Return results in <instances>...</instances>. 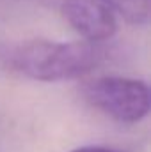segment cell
Instances as JSON below:
<instances>
[{
	"label": "cell",
	"mask_w": 151,
	"mask_h": 152,
	"mask_svg": "<svg viewBox=\"0 0 151 152\" xmlns=\"http://www.w3.org/2000/svg\"><path fill=\"white\" fill-rule=\"evenodd\" d=\"M61 14L84 41H109L117 30V18L103 0H62Z\"/></svg>",
	"instance_id": "3957f363"
},
{
	"label": "cell",
	"mask_w": 151,
	"mask_h": 152,
	"mask_svg": "<svg viewBox=\"0 0 151 152\" xmlns=\"http://www.w3.org/2000/svg\"><path fill=\"white\" fill-rule=\"evenodd\" d=\"M115 16L132 25H146L150 20V0H103Z\"/></svg>",
	"instance_id": "277c9868"
},
{
	"label": "cell",
	"mask_w": 151,
	"mask_h": 152,
	"mask_svg": "<svg viewBox=\"0 0 151 152\" xmlns=\"http://www.w3.org/2000/svg\"><path fill=\"white\" fill-rule=\"evenodd\" d=\"M84 99L121 124H137L150 113L146 81L126 76H100L82 85Z\"/></svg>",
	"instance_id": "7a4b0ae2"
},
{
	"label": "cell",
	"mask_w": 151,
	"mask_h": 152,
	"mask_svg": "<svg viewBox=\"0 0 151 152\" xmlns=\"http://www.w3.org/2000/svg\"><path fill=\"white\" fill-rule=\"evenodd\" d=\"M105 50L89 41H50L32 39L20 44L11 58L20 75L36 81L53 83L75 80L101 64Z\"/></svg>",
	"instance_id": "6da1fadb"
},
{
	"label": "cell",
	"mask_w": 151,
	"mask_h": 152,
	"mask_svg": "<svg viewBox=\"0 0 151 152\" xmlns=\"http://www.w3.org/2000/svg\"><path fill=\"white\" fill-rule=\"evenodd\" d=\"M70 152H119L115 149H110V147H100V145H91V147H80V149H75V151Z\"/></svg>",
	"instance_id": "5b68a950"
}]
</instances>
